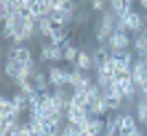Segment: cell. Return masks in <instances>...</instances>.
Here are the masks:
<instances>
[{"label":"cell","mask_w":147,"mask_h":136,"mask_svg":"<svg viewBox=\"0 0 147 136\" xmlns=\"http://www.w3.org/2000/svg\"><path fill=\"white\" fill-rule=\"evenodd\" d=\"M129 42L131 40H129L127 33H112L107 40V46L110 50V53L112 52H123V50L129 48Z\"/></svg>","instance_id":"6da1fadb"},{"label":"cell","mask_w":147,"mask_h":136,"mask_svg":"<svg viewBox=\"0 0 147 136\" xmlns=\"http://www.w3.org/2000/svg\"><path fill=\"white\" fill-rule=\"evenodd\" d=\"M64 116H66L68 123H72V125H83V123H86V121L90 120L88 114H86L83 108H76V107H70V110H68Z\"/></svg>","instance_id":"7a4b0ae2"},{"label":"cell","mask_w":147,"mask_h":136,"mask_svg":"<svg viewBox=\"0 0 147 136\" xmlns=\"http://www.w3.org/2000/svg\"><path fill=\"white\" fill-rule=\"evenodd\" d=\"M131 70H132V83H134L136 87H140V83L147 77V68L144 65V61H142V59H136V61L132 63Z\"/></svg>","instance_id":"3957f363"},{"label":"cell","mask_w":147,"mask_h":136,"mask_svg":"<svg viewBox=\"0 0 147 136\" xmlns=\"http://www.w3.org/2000/svg\"><path fill=\"white\" fill-rule=\"evenodd\" d=\"M66 72L61 70V68H57V66H52L50 68V75H48V81H50V85H53L55 88H61L66 85Z\"/></svg>","instance_id":"277c9868"},{"label":"cell","mask_w":147,"mask_h":136,"mask_svg":"<svg viewBox=\"0 0 147 136\" xmlns=\"http://www.w3.org/2000/svg\"><path fill=\"white\" fill-rule=\"evenodd\" d=\"M136 131H138L136 120L131 114H123V125L119 129V136H132Z\"/></svg>","instance_id":"5b68a950"},{"label":"cell","mask_w":147,"mask_h":136,"mask_svg":"<svg viewBox=\"0 0 147 136\" xmlns=\"http://www.w3.org/2000/svg\"><path fill=\"white\" fill-rule=\"evenodd\" d=\"M103 133H107V123L103 118H92L88 123V134L94 136H101Z\"/></svg>","instance_id":"8992f818"},{"label":"cell","mask_w":147,"mask_h":136,"mask_svg":"<svg viewBox=\"0 0 147 136\" xmlns=\"http://www.w3.org/2000/svg\"><path fill=\"white\" fill-rule=\"evenodd\" d=\"M125 22H127V28L131 30V31H142V30H144V26H145L142 15H140V13H136V11H132L131 15L127 17Z\"/></svg>","instance_id":"52a82bcc"},{"label":"cell","mask_w":147,"mask_h":136,"mask_svg":"<svg viewBox=\"0 0 147 136\" xmlns=\"http://www.w3.org/2000/svg\"><path fill=\"white\" fill-rule=\"evenodd\" d=\"M107 112H109V107H107V103H105L103 96H99V98L90 105V114H94V118H103Z\"/></svg>","instance_id":"ba28073f"},{"label":"cell","mask_w":147,"mask_h":136,"mask_svg":"<svg viewBox=\"0 0 147 136\" xmlns=\"http://www.w3.org/2000/svg\"><path fill=\"white\" fill-rule=\"evenodd\" d=\"M110 59V52L107 50V46H99L98 50L94 52V55H92V61H94V66H103L105 63H107Z\"/></svg>","instance_id":"9c48e42d"},{"label":"cell","mask_w":147,"mask_h":136,"mask_svg":"<svg viewBox=\"0 0 147 136\" xmlns=\"http://www.w3.org/2000/svg\"><path fill=\"white\" fill-rule=\"evenodd\" d=\"M22 66H24V65H20V63H17V61H7L6 65H4V74H6L9 79L15 81L18 77V74H20Z\"/></svg>","instance_id":"30bf717a"},{"label":"cell","mask_w":147,"mask_h":136,"mask_svg":"<svg viewBox=\"0 0 147 136\" xmlns=\"http://www.w3.org/2000/svg\"><path fill=\"white\" fill-rule=\"evenodd\" d=\"M15 112H20V110H18V108H15V105H13L11 99H7V98L0 96V116L7 118V116L15 114Z\"/></svg>","instance_id":"8fae6325"},{"label":"cell","mask_w":147,"mask_h":136,"mask_svg":"<svg viewBox=\"0 0 147 136\" xmlns=\"http://www.w3.org/2000/svg\"><path fill=\"white\" fill-rule=\"evenodd\" d=\"M37 28H39V31L44 35V37L52 39L53 30H52V19H50V17H42V19L37 20Z\"/></svg>","instance_id":"7c38bea8"},{"label":"cell","mask_w":147,"mask_h":136,"mask_svg":"<svg viewBox=\"0 0 147 136\" xmlns=\"http://www.w3.org/2000/svg\"><path fill=\"white\" fill-rule=\"evenodd\" d=\"M33 87L39 94H42L48 90V79H46V75L42 74V72H35L33 75Z\"/></svg>","instance_id":"4fadbf2b"},{"label":"cell","mask_w":147,"mask_h":136,"mask_svg":"<svg viewBox=\"0 0 147 136\" xmlns=\"http://www.w3.org/2000/svg\"><path fill=\"white\" fill-rule=\"evenodd\" d=\"M76 65H77V68H79V70H90L92 65H94V61H92V57H90L86 52H79Z\"/></svg>","instance_id":"5bb4252c"},{"label":"cell","mask_w":147,"mask_h":136,"mask_svg":"<svg viewBox=\"0 0 147 136\" xmlns=\"http://www.w3.org/2000/svg\"><path fill=\"white\" fill-rule=\"evenodd\" d=\"M11 101H13V105H15V108H18L20 112H22V110H28V108H30V101H28V98L24 96V94H20V92L13 94Z\"/></svg>","instance_id":"9a60e30c"},{"label":"cell","mask_w":147,"mask_h":136,"mask_svg":"<svg viewBox=\"0 0 147 136\" xmlns=\"http://www.w3.org/2000/svg\"><path fill=\"white\" fill-rule=\"evenodd\" d=\"M31 50L26 48V46H17V63L20 65H26L28 61H31Z\"/></svg>","instance_id":"2e32d148"},{"label":"cell","mask_w":147,"mask_h":136,"mask_svg":"<svg viewBox=\"0 0 147 136\" xmlns=\"http://www.w3.org/2000/svg\"><path fill=\"white\" fill-rule=\"evenodd\" d=\"M132 48H134V52L140 55V59H144L147 55V42L144 37H136L134 42H132Z\"/></svg>","instance_id":"e0dca14e"},{"label":"cell","mask_w":147,"mask_h":136,"mask_svg":"<svg viewBox=\"0 0 147 136\" xmlns=\"http://www.w3.org/2000/svg\"><path fill=\"white\" fill-rule=\"evenodd\" d=\"M77 55H79V50L76 46H72V44H68L66 48H63V59L64 61L74 63V61H77Z\"/></svg>","instance_id":"ac0fdd59"},{"label":"cell","mask_w":147,"mask_h":136,"mask_svg":"<svg viewBox=\"0 0 147 136\" xmlns=\"http://www.w3.org/2000/svg\"><path fill=\"white\" fill-rule=\"evenodd\" d=\"M86 96H88V101H90V105L96 101L99 96H101V88H99V85L98 83H92L88 88H86Z\"/></svg>","instance_id":"d6986e66"},{"label":"cell","mask_w":147,"mask_h":136,"mask_svg":"<svg viewBox=\"0 0 147 136\" xmlns=\"http://www.w3.org/2000/svg\"><path fill=\"white\" fill-rule=\"evenodd\" d=\"M30 9H31V13H33V17L37 20L42 19V0H31Z\"/></svg>","instance_id":"ffe728a7"},{"label":"cell","mask_w":147,"mask_h":136,"mask_svg":"<svg viewBox=\"0 0 147 136\" xmlns=\"http://www.w3.org/2000/svg\"><path fill=\"white\" fill-rule=\"evenodd\" d=\"M103 96V94H101ZM105 99V103H107V107H109V110H116V108L121 107V101L123 99H119V98H112V96H103Z\"/></svg>","instance_id":"44dd1931"},{"label":"cell","mask_w":147,"mask_h":136,"mask_svg":"<svg viewBox=\"0 0 147 136\" xmlns=\"http://www.w3.org/2000/svg\"><path fill=\"white\" fill-rule=\"evenodd\" d=\"M83 77H85V75L81 74L79 72V68H77V70H74V72H70V81H68V85H70V87H79L81 85V81H83Z\"/></svg>","instance_id":"7402d4cb"},{"label":"cell","mask_w":147,"mask_h":136,"mask_svg":"<svg viewBox=\"0 0 147 136\" xmlns=\"http://www.w3.org/2000/svg\"><path fill=\"white\" fill-rule=\"evenodd\" d=\"M136 112H138V120L144 123V121L147 120V103L144 101V99H140L136 105Z\"/></svg>","instance_id":"603a6c76"},{"label":"cell","mask_w":147,"mask_h":136,"mask_svg":"<svg viewBox=\"0 0 147 136\" xmlns=\"http://www.w3.org/2000/svg\"><path fill=\"white\" fill-rule=\"evenodd\" d=\"M9 15H11V9L7 6V0H0V22H4Z\"/></svg>","instance_id":"cb8c5ba5"},{"label":"cell","mask_w":147,"mask_h":136,"mask_svg":"<svg viewBox=\"0 0 147 136\" xmlns=\"http://www.w3.org/2000/svg\"><path fill=\"white\" fill-rule=\"evenodd\" d=\"M40 61H52V44H46L40 50Z\"/></svg>","instance_id":"d4e9b609"},{"label":"cell","mask_w":147,"mask_h":136,"mask_svg":"<svg viewBox=\"0 0 147 136\" xmlns=\"http://www.w3.org/2000/svg\"><path fill=\"white\" fill-rule=\"evenodd\" d=\"M127 31H129L127 22L121 20V19H118L116 20V26H114V33H127Z\"/></svg>","instance_id":"484cf974"},{"label":"cell","mask_w":147,"mask_h":136,"mask_svg":"<svg viewBox=\"0 0 147 136\" xmlns=\"http://www.w3.org/2000/svg\"><path fill=\"white\" fill-rule=\"evenodd\" d=\"M63 59V48L52 44V61H61Z\"/></svg>","instance_id":"4316f807"},{"label":"cell","mask_w":147,"mask_h":136,"mask_svg":"<svg viewBox=\"0 0 147 136\" xmlns=\"http://www.w3.org/2000/svg\"><path fill=\"white\" fill-rule=\"evenodd\" d=\"M92 9L94 11H103L105 9V2L103 0H94V2H92Z\"/></svg>","instance_id":"83f0119b"},{"label":"cell","mask_w":147,"mask_h":136,"mask_svg":"<svg viewBox=\"0 0 147 136\" xmlns=\"http://www.w3.org/2000/svg\"><path fill=\"white\" fill-rule=\"evenodd\" d=\"M7 61H17V46H11L7 50Z\"/></svg>","instance_id":"f1b7e54d"},{"label":"cell","mask_w":147,"mask_h":136,"mask_svg":"<svg viewBox=\"0 0 147 136\" xmlns=\"http://www.w3.org/2000/svg\"><path fill=\"white\" fill-rule=\"evenodd\" d=\"M11 40H13V44H15V46H17V44L24 42L26 39H24V35H20V33H15V35H13V39H11Z\"/></svg>","instance_id":"f546056e"},{"label":"cell","mask_w":147,"mask_h":136,"mask_svg":"<svg viewBox=\"0 0 147 136\" xmlns=\"http://www.w3.org/2000/svg\"><path fill=\"white\" fill-rule=\"evenodd\" d=\"M140 37H144V39H145V42H147V28H144V31H142Z\"/></svg>","instance_id":"4dcf8cb0"},{"label":"cell","mask_w":147,"mask_h":136,"mask_svg":"<svg viewBox=\"0 0 147 136\" xmlns=\"http://www.w3.org/2000/svg\"><path fill=\"white\" fill-rule=\"evenodd\" d=\"M140 4H142V7H144V9L147 11V0H142V2H140Z\"/></svg>","instance_id":"1f68e13d"},{"label":"cell","mask_w":147,"mask_h":136,"mask_svg":"<svg viewBox=\"0 0 147 136\" xmlns=\"http://www.w3.org/2000/svg\"><path fill=\"white\" fill-rule=\"evenodd\" d=\"M132 136H144V134H142V133H140V131H136V133H134V134H132Z\"/></svg>","instance_id":"d6a6232c"},{"label":"cell","mask_w":147,"mask_h":136,"mask_svg":"<svg viewBox=\"0 0 147 136\" xmlns=\"http://www.w3.org/2000/svg\"><path fill=\"white\" fill-rule=\"evenodd\" d=\"M142 61H144V65H145V68H147V55H145L144 59H142Z\"/></svg>","instance_id":"836d02e7"},{"label":"cell","mask_w":147,"mask_h":136,"mask_svg":"<svg viewBox=\"0 0 147 136\" xmlns=\"http://www.w3.org/2000/svg\"><path fill=\"white\" fill-rule=\"evenodd\" d=\"M144 127H145V129H147V120H145V121H144Z\"/></svg>","instance_id":"e575fe53"},{"label":"cell","mask_w":147,"mask_h":136,"mask_svg":"<svg viewBox=\"0 0 147 136\" xmlns=\"http://www.w3.org/2000/svg\"><path fill=\"white\" fill-rule=\"evenodd\" d=\"M144 22H145V24H147V15H145V19H144Z\"/></svg>","instance_id":"d590c367"},{"label":"cell","mask_w":147,"mask_h":136,"mask_svg":"<svg viewBox=\"0 0 147 136\" xmlns=\"http://www.w3.org/2000/svg\"><path fill=\"white\" fill-rule=\"evenodd\" d=\"M0 55H2V48H0Z\"/></svg>","instance_id":"8d00e7d4"},{"label":"cell","mask_w":147,"mask_h":136,"mask_svg":"<svg viewBox=\"0 0 147 136\" xmlns=\"http://www.w3.org/2000/svg\"><path fill=\"white\" fill-rule=\"evenodd\" d=\"M86 136H94V134H86Z\"/></svg>","instance_id":"74e56055"}]
</instances>
